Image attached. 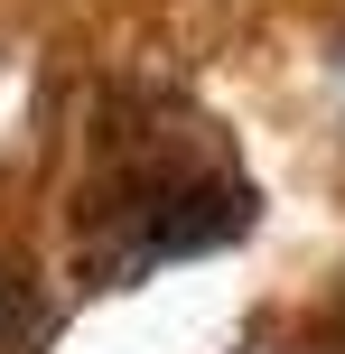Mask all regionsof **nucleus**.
<instances>
[{
	"label": "nucleus",
	"instance_id": "1",
	"mask_svg": "<svg viewBox=\"0 0 345 354\" xmlns=\"http://www.w3.org/2000/svg\"><path fill=\"white\" fill-rule=\"evenodd\" d=\"M0 299H10V280H0Z\"/></svg>",
	"mask_w": 345,
	"mask_h": 354
},
{
	"label": "nucleus",
	"instance_id": "2",
	"mask_svg": "<svg viewBox=\"0 0 345 354\" xmlns=\"http://www.w3.org/2000/svg\"><path fill=\"white\" fill-rule=\"evenodd\" d=\"M336 66H345V56H336Z\"/></svg>",
	"mask_w": 345,
	"mask_h": 354
}]
</instances>
